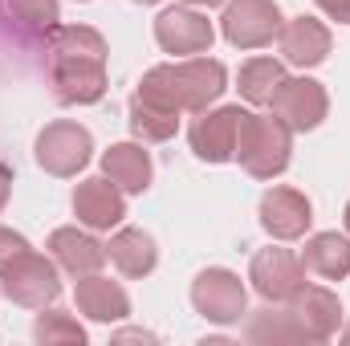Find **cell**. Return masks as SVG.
Returning <instances> with one entry per match:
<instances>
[{"instance_id": "4", "label": "cell", "mask_w": 350, "mask_h": 346, "mask_svg": "<svg viewBox=\"0 0 350 346\" xmlns=\"http://www.w3.org/2000/svg\"><path fill=\"white\" fill-rule=\"evenodd\" d=\"M0 289L12 306H25V310H45L62 297V273H57V261L41 257L37 249L21 253L16 261H8L0 269Z\"/></svg>"}, {"instance_id": "9", "label": "cell", "mask_w": 350, "mask_h": 346, "mask_svg": "<svg viewBox=\"0 0 350 346\" xmlns=\"http://www.w3.org/2000/svg\"><path fill=\"white\" fill-rule=\"evenodd\" d=\"M269 114H277L293 135H306V131H318L322 122H326V114H330V94L322 82H314V78H285L277 94H273V102H269Z\"/></svg>"}, {"instance_id": "29", "label": "cell", "mask_w": 350, "mask_h": 346, "mask_svg": "<svg viewBox=\"0 0 350 346\" xmlns=\"http://www.w3.org/2000/svg\"><path fill=\"white\" fill-rule=\"evenodd\" d=\"M183 4H191V8H216V4H224V0H183Z\"/></svg>"}, {"instance_id": "11", "label": "cell", "mask_w": 350, "mask_h": 346, "mask_svg": "<svg viewBox=\"0 0 350 346\" xmlns=\"http://www.w3.org/2000/svg\"><path fill=\"white\" fill-rule=\"evenodd\" d=\"M155 41L163 53L172 57H196V53H208L212 41H216V29L212 21L191 8V4H175V8H163L155 16Z\"/></svg>"}, {"instance_id": "30", "label": "cell", "mask_w": 350, "mask_h": 346, "mask_svg": "<svg viewBox=\"0 0 350 346\" xmlns=\"http://www.w3.org/2000/svg\"><path fill=\"white\" fill-rule=\"evenodd\" d=\"M342 220H347V232H350V204H347V212H342Z\"/></svg>"}, {"instance_id": "8", "label": "cell", "mask_w": 350, "mask_h": 346, "mask_svg": "<svg viewBox=\"0 0 350 346\" xmlns=\"http://www.w3.org/2000/svg\"><path fill=\"white\" fill-rule=\"evenodd\" d=\"M285 314L293 322L297 343H330L342 326V302L326 285H301L285 302Z\"/></svg>"}, {"instance_id": "13", "label": "cell", "mask_w": 350, "mask_h": 346, "mask_svg": "<svg viewBox=\"0 0 350 346\" xmlns=\"http://www.w3.org/2000/svg\"><path fill=\"white\" fill-rule=\"evenodd\" d=\"M257 220L273 241H301L314 224V204L297 187H269L257 204Z\"/></svg>"}, {"instance_id": "16", "label": "cell", "mask_w": 350, "mask_h": 346, "mask_svg": "<svg viewBox=\"0 0 350 346\" xmlns=\"http://www.w3.org/2000/svg\"><path fill=\"white\" fill-rule=\"evenodd\" d=\"M49 257L57 261V269H66L70 277H86L98 273L106 265V245L94 237V228H78V224H66V228H53L49 241H45Z\"/></svg>"}, {"instance_id": "14", "label": "cell", "mask_w": 350, "mask_h": 346, "mask_svg": "<svg viewBox=\"0 0 350 346\" xmlns=\"http://www.w3.org/2000/svg\"><path fill=\"white\" fill-rule=\"evenodd\" d=\"M74 216H78V224H86L94 232H110V228H118L122 224V216H126V191L118 187V183H110L106 175H94V179H82L78 187H74Z\"/></svg>"}, {"instance_id": "2", "label": "cell", "mask_w": 350, "mask_h": 346, "mask_svg": "<svg viewBox=\"0 0 350 346\" xmlns=\"http://www.w3.org/2000/svg\"><path fill=\"white\" fill-rule=\"evenodd\" d=\"M224 90H228L224 62H216L208 53H196V57H175V62H163V66H151L143 74V82L135 86V94L147 98V102L167 106L175 114H200Z\"/></svg>"}, {"instance_id": "15", "label": "cell", "mask_w": 350, "mask_h": 346, "mask_svg": "<svg viewBox=\"0 0 350 346\" xmlns=\"http://www.w3.org/2000/svg\"><path fill=\"white\" fill-rule=\"evenodd\" d=\"M330 29L318 21V16H289L277 33V49H281V62L285 66H297V70H314L330 57Z\"/></svg>"}, {"instance_id": "27", "label": "cell", "mask_w": 350, "mask_h": 346, "mask_svg": "<svg viewBox=\"0 0 350 346\" xmlns=\"http://www.w3.org/2000/svg\"><path fill=\"white\" fill-rule=\"evenodd\" d=\"M330 21H338V25H350V0H314Z\"/></svg>"}, {"instance_id": "22", "label": "cell", "mask_w": 350, "mask_h": 346, "mask_svg": "<svg viewBox=\"0 0 350 346\" xmlns=\"http://www.w3.org/2000/svg\"><path fill=\"white\" fill-rule=\"evenodd\" d=\"M126 122H131V135L139 143H167L175 131H179V114L159 106V102H147L139 94H131V106H126Z\"/></svg>"}, {"instance_id": "3", "label": "cell", "mask_w": 350, "mask_h": 346, "mask_svg": "<svg viewBox=\"0 0 350 346\" xmlns=\"http://www.w3.org/2000/svg\"><path fill=\"white\" fill-rule=\"evenodd\" d=\"M293 159V131L277 114H245L237 139V163L253 179H277Z\"/></svg>"}, {"instance_id": "31", "label": "cell", "mask_w": 350, "mask_h": 346, "mask_svg": "<svg viewBox=\"0 0 350 346\" xmlns=\"http://www.w3.org/2000/svg\"><path fill=\"white\" fill-rule=\"evenodd\" d=\"M342 343H350V326H347V330H342Z\"/></svg>"}, {"instance_id": "20", "label": "cell", "mask_w": 350, "mask_h": 346, "mask_svg": "<svg viewBox=\"0 0 350 346\" xmlns=\"http://www.w3.org/2000/svg\"><path fill=\"white\" fill-rule=\"evenodd\" d=\"M301 265L322 281L350 277V232H314L301 249Z\"/></svg>"}, {"instance_id": "26", "label": "cell", "mask_w": 350, "mask_h": 346, "mask_svg": "<svg viewBox=\"0 0 350 346\" xmlns=\"http://www.w3.org/2000/svg\"><path fill=\"white\" fill-rule=\"evenodd\" d=\"M29 249H33V245H29L16 228H4V224H0V269H4L8 261H16L21 253H29Z\"/></svg>"}, {"instance_id": "5", "label": "cell", "mask_w": 350, "mask_h": 346, "mask_svg": "<svg viewBox=\"0 0 350 346\" xmlns=\"http://www.w3.org/2000/svg\"><path fill=\"white\" fill-rule=\"evenodd\" d=\"M33 155H37L41 172L57 175V179H74L90 163V155H94V135L82 122H74V118H57V122H49L37 135Z\"/></svg>"}, {"instance_id": "17", "label": "cell", "mask_w": 350, "mask_h": 346, "mask_svg": "<svg viewBox=\"0 0 350 346\" xmlns=\"http://www.w3.org/2000/svg\"><path fill=\"white\" fill-rule=\"evenodd\" d=\"M74 302H78V314H86L90 322H122L131 314V297L118 281L102 277V273H86L78 277L74 285Z\"/></svg>"}, {"instance_id": "1", "label": "cell", "mask_w": 350, "mask_h": 346, "mask_svg": "<svg viewBox=\"0 0 350 346\" xmlns=\"http://www.w3.org/2000/svg\"><path fill=\"white\" fill-rule=\"evenodd\" d=\"M49 86L62 106H94L106 94V37L90 25H57L45 41Z\"/></svg>"}, {"instance_id": "7", "label": "cell", "mask_w": 350, "mask_h": 346, "mask_svg": "<svg viewBox=\"0 0 350 346\" xmlns=\"http://www.w3.org/2000/svg\"><path fill=\"white\" fill-rule=\"evenodd\" d=\"M285 16L277 0H228L220 16V33L232 49H265L277 41Z\"/></svg>"}, {"instance_id": "12", "label": "cell", "mask_w": 350, "mask_h": 346, "mask_svg": "<svg viewBox=\"0 0 350 346\" xmlns=\"http://www.w3.org/2000/svg\"><path fill=\"white\" fill-rule=\"evenodd\" d=\"M249 281H253V289L261 293L265 302L285 306V302L306 285V265H301V257H297L293 249L269 245V249H261V253L253 257V265H249Z\"/></svg>"}, {"instance_id": "6", "label": "cell", "mask_w": 350, "mask_h": 346, "mask_svg": "<svg viewBox=\"0 0 350 346\" xmlns=\"http://www.w3.org/2000/svg\"><path fill=\"white\" fill-rule=\"evenodd\" d=\"M191 306H196L200 318H208L216 326H232V322H241L249 314V289H245L241 273L212 265V269L196 273V281H191Z\"/></svg>"}, {"instance_id": "23", "label": "cell", "mask_w": 350, "mask_h": 346, "mask_svg": "<svg viewBox=\"0 0 350 346\" xmlns=\"http://www.w3.org/2000/svg\"><path fill=\"white\" fill-rule=\"evenodd\" d=\"M0 8L21 33H33V37H49L62 21L57 0H0Z\"/></svg>"}, {"instance_id": "24", "label": "cell", "mask_w": 350, "mask_h": 346, "mask_svg": "<svg viewBox=\"0 0 350 346\" xmlns=\"http://www.w3.org/2000/svg\"><path fill=\"white\" fill-rule=\"evenodd\" d=\"M33 338L41 346H86V326L66 310H41L33 322Z\"/></svg>"}, {"instance_id": "10", "label": "cell", "mask_w": 350, "mask_h": 346, "mask_svg": "<svg viewBox=\"0 0 350 346\" xmlns=\"http://www.w3.org/2000/svg\"><path fill=\"white\" fill-rule=\"evenodd\" d=\"M245 114L249 110H241V106L200 110L196 122L187 127V143H191L196 159H204V163H232L237 159V139H241Z\"/></svg>"}, {"instance_id": "25", "label": "cell", "mask_w": 350, "mask_h": 346, "mask_svg": "<svg viewBox=\"0 0 350 346\" xmlns=\"http://www.w3.org/2000/svg\"><path fill=\"white\" fill-rule=\"evenodd\" d=\"M245 338H249V343H297L289 314H285V310H273V302L245 322Z\"/></svg>"}, {"instance_id": "18", "label": "cell", "mask_w": 350, "mask_h": 346, "mask_svg": "<svg viewBox=\"0 0 350 346\" xmlns=\"http://www.w3.org/2000/svg\"><path fill=\"white\" fill-rule=\"evenodd\" d=\"M102 175L110 183H118L126 196H143L155 179V163L151 151L135 139V143H114L110 151H102Z\"/></svg>"}, {"instance_id": "33", "label": "cell", "mask_w": 350, "mask_h": 346, "mask_svg": "<svg viewBox=\"0 0 350 346\" xmlns=\"http://www.w3.org/2000/svg\"><path fill=\"white\" fill-rule=\"evenodd\" d=\"M82 4H90V0H82Z\"/></svg>"}, {"instance_id": "19", "label": "cell", "mask_w": 350, "mask_h": 346, "mask_svg": "<svg viewBox=\"0 0 350 346\" xmlns=\"http://www.w3.org/2000/svg\"><path fill=\"white\" fill-rule=\"evenodd\" d=\"M106 257L114 261V269H118L122 277H151L155 265H159V245H155V237H151L147 228L126 224V228H118V232L110 237Z\"/></svg>"}, {"instance_id": "32", "label": "cell", "mask_w": 350, "mask_h": 346, "mask_svg": "<svg viewBox=\"0 0 350 346\" xmlns=\"http://www.w3.org/2000/svg\"><path fill=\"white\" fill-rule=\"evenodd\" d=\"M135 4H159V0H135Z\"/></svg>"}, {"instance_id": "21", "label": "cell", "mask_w": 350, "mask_h": 346, "mask_svg": "<svg viewBox=\"0 0 350 346\" xmlns=\"http://www.w3.org/2000/svg\"><path fill=\"white\" fill-rule=\"evenodd\" d=\"M285 78H289L285 62H277V57H249L241 66V74H237V90H241V98L249 106H269Z\"/></svg>"}, {"instance_id": "28", "label": "cell", "mask_w": 350, "mask_h": 346, "mask_svg": "<svg viewBox=\"0 0 350 346\" xmlns=\"http://www.w3.org/2000/svg\"><path fill=\"white\" fill-rule=\"evenodd\" d=\"M8 196H12V168L0 163V212H4V204H8Z\"/></svg>"}]
</instances>
